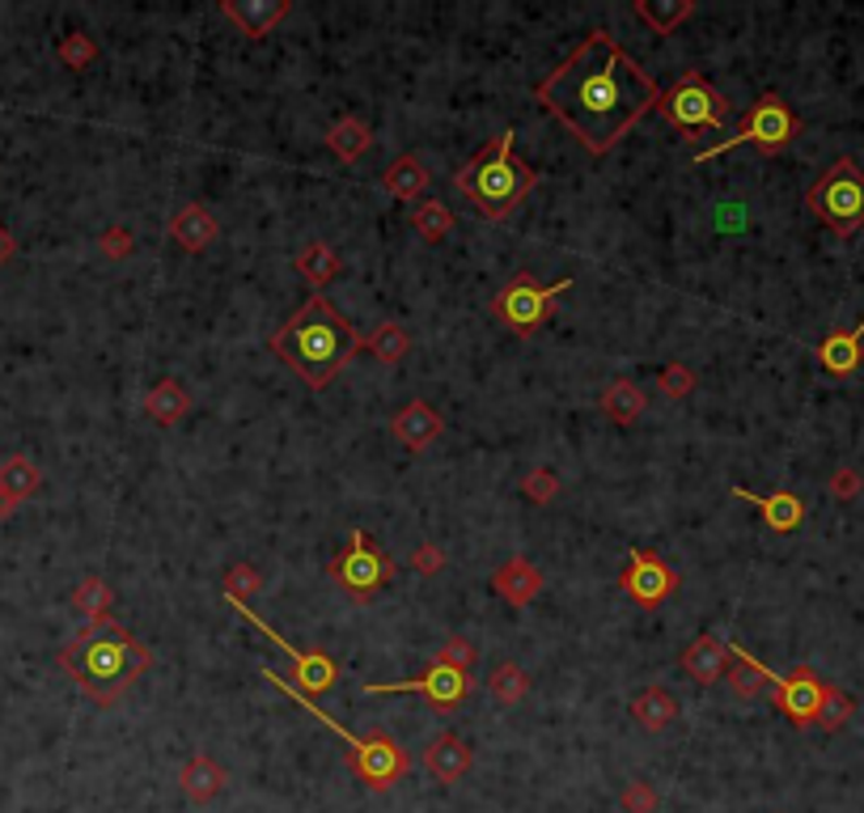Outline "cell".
Wrapping results in <instances>:
<instances>
[{"label":"cell","instance_id":"1","mask_svg":"<svg viewBox=\"0 0 864 813\" xmlns=\"http://www.w3.org/2000/svg\"><path fill=\"white\" fill-rule=\"evenodd\" d=\"M534 98L593 157H602L649 111H657L662 89L606 30H590L547 81H539Z\"/></svg>","mask_w":864,"mask_h":813},{"label":"cell","instance_id":"2","mask_svg":"<svg viewBox=\"0 0 864 813\" xmlns=\"http://www.w3.org/2000/svg\"><path fill=\"white\" fill-rule=\"evenodd\" d=\"M360 344H365L360 331L322 293H314L306 306H297V313L272 335L275 356L288 369H297V378L314 390L331 386L340 369L360 352Z\"/></svg>","mask_w":864,"mask_h":813},{"label":"cell","instance_id":"3","mask_svg":"<svg viewBox=\"0 0 864 813\" xmlns=\"http://www.w3.org/2000/svg\"><path fill=\"white\" fill-rule=\"evenodd\" d=\"M64 674L77 682L85 695L102 707H115L123 691L145 678L149 669V649L115 619H94L81 627L77 636L60 649Z\"/></svg>","mask_w":864,"mask_h":813},{"label":"cell","instance_id":"4","mask_svg":"<svg viewBox=\"0 0 864 813\" xmlns=\"http://www.w3.org/2000/svg\"><path fill=\"white\" fill-rule=\"evenodd\" d=\"M513 136H517V132L505 127L501 136H492L487 149H479V153L454 174V187L467 195L487 221H505L513 208L534 192V183H539V174H534L526 161L513 157Z\"/></svg>","mask_w":864,"mask_h":813},{"label":"cell","instance_id":"5","mask_svg":"<svg viewBox=\"0 0 864 813\" xmlns=\"http://www.w3.org/2000/svg\"><path fill=\"white\" fill-rule=\"evenodd\" d=\"M259 674H263V678L272 682L275 691H284V695L293 699V703H297L301 712H310L318 725H326L331 734H335L340 741H344V746H348V767H353V772L360 775V779H365L369 788L386 792L394 779H403V775H407L411 759H407V750H403V746H398V741H394L391 734H382V729H378V734H365V737L353 734V729H344L340 720H331V716H326V712L318 707L314 699L301 695V691H297V687H293V682H288L284 674H275V669H259Z\"/></svg>","mask_w":864,"mask_h":813},{"label":"cell","instance_id":"6","mask_svg":"<svg viewBox=\"0 0 864 813\" xmlns=\"http://www.w3.org/2000/svg\"><path fill=\"white\" fill-rule=\"evenodd\" d=\"M805 204H810V212L823 221L826 230H835L839 237L856 233L864 225V170L852 157H839L810 187Z\"/></svg>","mask_w":864,"mask_h":813},{"label":"cell","instance_id":"7","mask_svg":"<svg viewBox=\"0 0 864 813\" xmlns=\"http://www.w3.org/2000/svg\"><path fill=\"white\" fill-rule=\"evenodd\" d=\"M797 132H801V119L788 111L785 98H780V94H763V98L746 111L742 127H738L733 136H725L720 145L695 153V161L704 165V161L729 153V149H738V145H754V149H763V153H780V149H788V145L797 140Z\"/></svg>","mask_w":864,"mask_h":813},{"label":"cell","instance_id":"8","mask_svg":"<svg viewBox=\"0 0 864 813\" xmlns=\"http://www.w3.org/2000/svg\"><path fill=\"white\" fill-rule=\"evenodd\" d=\"M657 111L678 132H704V127L707 132H720L725 119H729V102H725V94L704 73H682L678 85L669 94H662Z\"/></svg>","mask_w":864,"mask_h":813},{"label":"cell","instance_id":"9","mask_svg":"<svg viewBox=\"0 0 864 813\" xmlns=\"http://www.w3.org/2000/svg\"><path fill=\"white\" fill-rule=\"evenodd\" d=\"M572 288V280H555V284H539L530 271H517L509 284L496 293L492 313L509 327L513 335H534L543 322L551 318L555 301Z\"/></svg>","mask_w":864,"mask_h":813},{"label":"cell","instance_id":"10","mask_svg":"<svg viewBox=\"0 0 864 813\" xmlns=\"http://www.w3.org/2000/svg\"><path fill=\"white\" fill-rule=\"evenodd\" d=\"M331 577L335 584L356 598V602H369L378 589H386L394 577V559L369 539L365 530H353V542L331 559Z\"/></svg>","mask_w":864,"mask_h":813},{"label":"cell","instance_id":"11","mask_svg":"<svg viewBox=\"0 0 864 813\" xmlns=\"http://www.w3.org/2000/svg\"><path fill=\"white\" fill-rule=\"evenodd\" d=\"M471 687H474V678L467 674V669H454V665L432 661L420 678L365 682V695H398V691H407V695H424L429 703H436V707H458L462 699L471 695Z\"/></svg>","mask_w":864,"mask_h":813},{"label":"cell","instance_id":"12","mask_svg":"<svg viewBox=\"0 0 864 813\" xmlns=\"http://www.w3.org/2000/svg\"><path fill=\"white\" fill-rule=\"evenodd\" d=\"M225 602H230V606H234V611L246 623H255V627H259V631L272 640L275 649L288 657V665H293V678H297V691H301V695L310 699V695H318V691H331V687H335V678H340V665H335V661L322 657V653H306V649L288 644V640H284V636H275L272 627L259 619V615H255L246 602H234V598H225Z\"/></svg>","mask_w":864,"mask_h":813},{"label":"cell","instance_id":"13","mask_svg":"<svg viewBox=\"0 0 864 813\" xmlns=\"http://www.w3.org/2000/svg\"><path fill=\"white\" fill-rule=\"evenodd\" d=\"M772 699H776V707L785 712L788 720L797 725V729H805V725H814L818 720V707H823V691L826 682L810 669V665H801V669H792V674H772Z\"/></svg>","mask_w":864,"mask_h":813},{"label":"cell","instance_id":"14","mask_svg":"<svg viewBox=\"0 0 864 813\" xmlns=\"http://www.w3.org/2000/svg\"><path fill=\"white\" fill-rule=\"evenodd\" d=\"M624 593L635 598V602H644V606H657V602H666L669 593L678 589V577H674V568H666L653 551H631L628 559V572H624Z\"/></svg>","mask_w":864,"mask_h":813},{"label":"cell","instance_id":"15","mask_svg":"<svg viewBox=\"0 0 864 813\" xmlns=\"http://www.w3.org/2000/svg\"><path fill=\"white\" fill-rule=\"evenodd\" d=\"M471 763H474L471 746L454 734V729L436 734L429 741V750H424V767H429V775L432 779H441V784H458L462 775L471 772Z\"/></svg>","mask_w":864,"mask_h":813},{"label":"cell","instance_id":"16","mask_svg":"<svg viewBox=\"0 0 864 813\" xmlns=\"http://www.w3.org/2000/svg\"><path fill=\"white\" fill-rule=\"evenodd\" d=\"M391 432H394V441L403 445V449H411V454H420V449H429L432 441L445 432V420L432 411L429 403H407L398 416H394V424H391Z\"/></svg>","mask_w":864,"mask_h":813},{"label":"cell","instance_id":"17","mask_svg":"<svg viewBox=\"0 0 864 813\" xmlns=\"http://www.w3.org/2000/svg\"><path fill=\"white\" fill-rule=\"evenodd\" d=\"M221 13L234 22L246 39H263V35H272L275 26L284 22L288 0H225Z\"/></svg>","mask_w":864,"mask_h":813},{"label":"cell","instance_id":"18","mask_svg":"<svg viewBox=\"0 0 864 813\" xmlns=\"http://www.w3.org/2000/svg\"><path fill=\"white\" fill-rule=\"evenodd\" d=\"M818 360L830 378H852L864 360V318L852 331H830L818 344Z\"/></svg>","mask_w":864,"mask_h":813},{"label":"cell","instance_id":"19","mask_svg":"<svg viewBox=\"0 0 864 813\" xmlns=\"http://www.w3.org/2000/svg\"><path fill=\"white\" fill-rule=\"evenodd\" d=\"M682 669H687L700 687L720 682V678L729 674V649H725V640H716V636H700V640H691V649L682 653Z\"/></svg>","mask_w":864,"mask_h":813},{"label":"cell","instance_id":"20","mask_svg":"<svg viewBox=\"0 0 864 813\" xmlns=\"http://www.w3.org/2000/svg\"><path fill=\"white\" fill-rule=\"evenodd\" d=\"M733 496L738 501H750L758 513H763V521L776 530V534H788V530H797L801 521H805V501L801 496H792V492H772V496H754L746 488H733Z\"/></svg>","mask_w":864,"mask_h":813},{"label":"cell","instance_id":"21","mask_svg":"<svg viewBox=\"0 0 864 813\" xmlns=\"http://www.w3.org/2000/svg\"><path fill=\"white\" fill-rule=\"evenodd\" d=\"M170 233L178 237L183 250H208L212 237H217V221H212V212L203 204H183L174 212V221H170Z\"/></svg>","mask_w":864,"mask_h":813},{"label":"cell","instance_id":"22","mask_svg":"<svg viewBox=\"0 0 864 813\" xmlns=\"http://www.w3.org/2000/svg\"><path fill=\"white\" fill-rule=\"evenodd\" d=\"M496 593H505L513 606H526L534 602V593L543 589V572L530 564V559H509L505 568H496Z\"/></svg>","mask_w":864,"mask_h":813},{"label":"cell","instance_id":"23","mask_svg":"<svg viewBox=\"0 0 864 813\" xmlns=\"http://www.w3.org/2000/svg\"><path fill=\"white\" fill-rule=\"evenodd\" d=\"M382 187L394 195V199H420L424 187H429V170L420 165V157H398L386 165V174H382Z\"/></svg>","mask_w":864,"mask_h":813},{"label":"cell","instance_id":"24","mask_svg":"<svg viewBox=\"0 0 864 813\" xmlns=\"http://www.w3.org/2000/svg\"><path fill=\"white\" fill-rule=\"evenodd\" d=\"M225 779H230V775L221 772V767H217L212 759H203V754H199V759H192V763H187V767L178 772V784H183V792H187V797H192L196 805L212 801V797H217V792L225 788Z\"/></svg>","mask_w":864,"mask_h":813},{"label":"cell","instance_id":"25","mask_svg":"<svg viewBox=\"0 0 864 813\" xmlns=\"http://www.w3.org/2000/svg\"><path fill=\"white\" fill-rule=\"evenodd\" d=\"M691 13H695L691 0H635V17L649 22L657 35H674Z\"/></svg>","mask_w":864,"mask_h":813},{"label":"cell","instance_id":"26","mask_svg":"<svg viewBox=\"0 0 864 813\" xmlns=\"http://www.w3.org/2000/svg\"><path fill=\"white\" fill-rule=\"evenodd\" d=\"M42 483V470L30 458H9V463H0V496H9V501H26V496H35Z\"/></svg>","mask_w":864,"mask_h":813},{"label":"cell","instance_id":"27","mask_svg":"<svg viewBox=\"0 0 864 813\" xmlns=\"http://www.w3.org/2000/svg\"><path fill=\"white\" fill-rule=\"evenodd\" d=\"M631 716H635L644 729H666L669 720L678 716V699L666 695L662 687H649V691H640V695L631 699Z\"/></svg>","mask_w":864,"mask_h":813},{"label":"cell","instance_id":"28","mask_svg":"<svg viewBox=\"0 0 864 813\" xmlns=\"http://www.w3.org/2000/svg\"><path fill=\"white\" fill-rule=\"evenodd\" d=\"M187 407H192V398L183 394L178 382H161V386L149 390V398H145V411H149L158 424H178V420L187 416Z\"/></svg>","mask_w":864,"mask_h":813},{"label":"cell","instance_id":"29","mask_svg":"<svg viewBox=\"0 0 864 813\" xmlns=\"http://www.w3.org/2000/svg\"><path fill=\"white\" fill-rule=\"evenodd\" d=\"M602 411L610 420H619V424H631L644 411V390L635 386V382H628V378H619L615 386L602 394Z\"/></svg>","mask_w":864,"mask_h":813},{"label":"cell","instance_id":"30","mask_svg":"<svg viewBox=\"0 0 864 813\" xmlns=\"http://www.w3.org/2000/svg\"><path fill=\"white\" fill-rule=\"evenodd\" d=\"M326 145L344 157V161H356V157L369 149V123H360V119H340V123L326 132Z\"/></svg>","mask_w":864,"mask_h":813},{"label":"cell","instance_id":"31","mask_svg":"<svg viewBox=\"0 0 864 813\" xmlns=\"http://www.w3.org/2000/svg\"><path fill=\"white\" fill-rule=\"evenodd\" d=\"M365 348L373 352L378 360H386V365H398V360L407 356V348H411V335H407L398 322H382V327L365 340Z\"/></svg>","mask_w":864,"mask_h":813},{"label":"cell","instance_id":"32","mask_svg":"<svg viewBox=\"0 0 864 813\" xmlns=\"http://www.w3.org/2000/svg\"><path fill=\"white\" fill-rule=\"evenodd\" d=\"M297 271H301L314 288H322V284L340 271V259H335V250H331L326 242H314V246H306V250L297 255Z\"/></svg>","mask_w":864,"mask_h":813},{"label":"cell","instance_id":"33","mask_svg":"<svg viewBox=\"0 0 864 813\" xmlns=\"http://www.w3.org/2000/svg\"><path fill=\"white\" fill-rule=\"evenodd\" d=\"M487 691L501 699V703H521L526 699V691H530V678H526V669L521 665H513V661H505V665H496L492 669V678H487Z\"/></svg>","mask_w":864,"mask_h":813},{"label":"cell","instance_id":"34","mask_svg":"<svg viewBox=\"0 0 864 813\" xmlns=\"http://www.w3.org/2000/svg\"><path fill=\"white\" fill-rule=\"evenodd\" d=\"M411 225H416V233H420L424 242H445V237H449V230H454V212H449L445 204L429 199V204H420V208H416Z\"/></svg>","mask_w":864,"mask_h":813},{"label":"cell","instance_id":"35","mask_svg":"<svg viewBox=\"0 0 864 813\" xmlns=\"http://www.w3.org/2000/svg\"><path fill=\"white\" fill-rule=\"evenodd\" d=\"M852 712H856V703H852V695L826 682V691H823V707H818V720H814V725H823L826 734H835L839 725H848V720H852Z\"/></svg>","mask_w":864,"mask_h":813},{"label":"cell","instance_id":"36","mask_svg":"<svg viewBox=\"0 0 864 813\" xmlns=\"http://www.w3.org/2000/svg\"><path fill=\"white\" fill-rule=\"evenodd\" d=\"M73 606H77L81 615H89V623L107 619V611H111V589L102 584V577H85L81 589L73 593Z\"/></svg>","mask_w":864,"mask_h":813},{"label":"cell","instance_id":"37","mask_svg":"<svg viewBox=\"0 0 864 813\" xmlns=\"http://www.w3.org/2000/svg\"><path fill=\"white\" fill-rule=\"evenodd\" d=\"M60 60L81 73V69H89L98 60V42L89 39V35H69V39L60 42Z\"/></svg>","mask_w":864,"mask_h":813},{"label":"cell","instance_id":"38","mask_svg":"<svg viewBox=\"0 0 864 813\" xmlns=\"http://www.w3.org/2000/svg\"><path fill=\"white\" fill-rule=\"evenodd\" d=\"M255 589H263V577L250 568V564H234L230 572H225V598H234V602H246Z\"/></svg>","mask_w":864,"mask_h":813},{"label":"cell","instance_id":"39","mask_svg":"<svg viewBox=\"0 0 864 813\" xmlns=\"http://www.w3.org/2000/svg\"><path fill=\"white\" fill-rule=\"evenodd\" d=\"M436 661H441V665H454V669H467V674H471L474 661H479V653H474L471 640H458V636H454V640L441 649V657H436Z\"/></svg>","mask_w":864,"mask_h":813},{"label":"cell","instance_id":"40","mask_svg":"<svg viewBox=\"0 0 864 813\" xmlns=\"http://www.w3.org/2000/svg\"><path fill=\"white\" fill-rule=\"evenodd\" d=\"M861 475H856V470H852V466H839V470H835V475H830V496H835V501H856V496H861Z\"/></svg>","mask_w":864,"mask_h":813},{"label":"cell","instance_id":"41","mask_svg":"<svg viewBox=\"0 0 864 813\" xmlns=\"http://www.w3.org/2000/svg\"><path fill=\"white\" fill-rule=\"evenodd\" d=\"M657 386L674 394V398H682V394H691L695 386V378H691V369H682V365H666L662 373H657Z\"/></svg>","mask_w":864,"mask_h":813},{"label":"cell","instance_id":"42","mask_svg":"<svg viewBox=\"0 0 864 813\" xmlns=\"http://www.w3.org/2000/svg\"><path fill=\"white\" fill-rule=\"evenodd\" d=\"M624 810L628 813H653L657 810V792H653L649 784H640V779H635L628 792H624Z\"/></svg>","mask_w":864,"mask_h":813},{"label":"cell","instance_id":"43","mask_svg":"<svg viewBox=\"0 0 864 813\" xmlns=\"http://www.w3.org/2000/svg\"><path fill=\"white\" fill-rule=\"evenodd\" d=\"M526 496L539 504H547L551 496H555V475L551 470H534L530 479H526Z\"/></svg>","mask_w":864,"mask_h":813},{"label":"cell","instance_id":"44","mask_svg":"<svg viewBox=\"0 0 864 813\" xmlns=\"http://www.w3.org/2000/svg\"><path fill=\"white\" fill-rule=\"evenodd\" d=\"M411 564H416V572H424V577H432V572H441L445 568V555L432 546V542H424V546H416V555H411Z\"/></svg>","mask_w":864,"mask_h":813},{"label":"cell","instance_id":"45","mask_svg":"<svg viewBox=\"0 0 864 813\" xmlns=\"http://www.w3.org/2000/svg\"><path fill=\"white\" fill-rule=\"evenodd\" d=\"M102 250H107L111 259H123V255L132 250V233H127V230H111L107 237H102Z\"/></svg>","mask_w":864,"mask_h":813},{"label":"cell","instance_id":"46","mask_svg":"<svg viewBox=\"0 0 864 813\" xmlns=\"http://www.w3.org/2000/svg\"><path fill=\"white\" fill-rule=\"evenodd\" d=\"M13 250H17V242H13V233H9V230H4V225H0V268H4L9 259H13Z\"/></svg>","mask_w":864,"mask_h":813},{"label":"cell","instance_id":"47","mask_svg":"<svg viewBox=\"0 0 864 813\" xmlns=\"http://www.w3.org/2000/svg\"><path fill=\"white\" fill-rule=\"evenodd\" d=\"M13 508H17V501H9V496H0V521H4V517H13Z\"/></svg>","mask_w":864,"mask_h":813}]
</instances>
